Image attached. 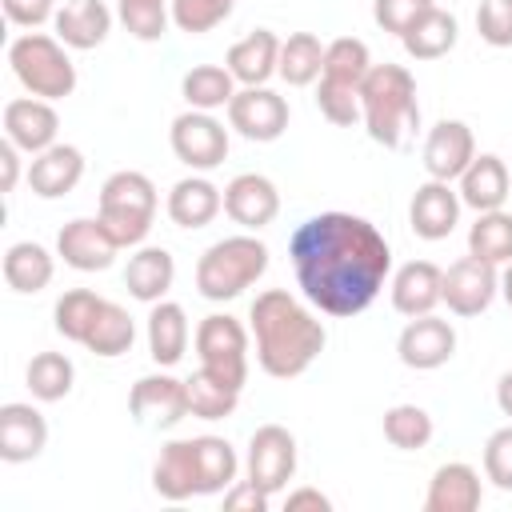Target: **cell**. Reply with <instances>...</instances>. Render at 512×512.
Returning a JSON list of instances; mask_svg holds the SVG:
<instances>
[{
	"label": "cell",
	"instance_id": "cell-50",
	"mask_svg": "<svg viewBox=\"0 0 512 512\" xmlns=\"http://www.w3.org/2000/svg\"><path fill=\"white\" fill-rule=\"evenodd\" d=\"M16 184H20V148L4 136L0 140V192L8 196V192H16Z\"/></svg>",
	"mask_w": 512,
	"mask_h": 512
},
{
	"label": "cell",
	"instance_id": "cell-21",
	"mask_svg": "<svg viewBox=\"0 0 512 512\" xmlns=\"http://www.w3.org/2000/svg\"><path fill=\"white\" fill-rule=\"evenodd\" d=\"M28 188H32V196H40V200H60V196H68L80 180H84V152L76 148V144H52V148H44V152H36L32 156V164H28Z\"/></svg>",
	"mask_w": 512,
	"mask_h": 512
},
{
	"label": "cell",
	"instance_id": "cell-3",
	"mask_svg": "<svg viewBox=\"0 0 512 512\" xmlns=\"http://www.w3.org/2000/svg\"><path fill=\"white\" fill-rule=\"evenodd\" d=\"M360 120L364 132L384 148H404L408 136L420 128V100L416 80L404 64H372L360 84Z\"/></svg>",
	"mask_w": 512,
	"mask_h": 512
},
{
	"label": "cell",
	"instance_id": "cell-32",
	"mask_svg": "<svg viewBox=\"0 0 512 512\" xmlns=\"http://www.w3.org/2000/svg\"><path fill=\"white\" fill-rule=\"evenodd\" d=\"M196 472H200V496H224L240 476V456L224 436H192Z\"/></svg>",
	"mask_w": 512,
	"mask_h": 512
},
{
	"label": "cell",
	"instance_id": "cell-42",
	"mask_svg": "<svg viewBox=\"0 0 512 512\" xmlns=\"http://www.w3.org/2000/svg\"><path fill=\"white\" fill-rule=\"evenodd\" d=\"M116 16L128 28V36L152 44L168 32L172 24V4L168 0H116Z\"/></svg>",
	"mask_w": 512,
	"mask_h": 512
},
{
	"label": "cell",
	"instance_id": "cell-4",
	"mask_svg": "<svg viewBox=\"0 0 512 512\" xmlns=\"http://www.w3.org/2000/svg\"><path fill=\"white\" fill-rule=\"evenodd\" d=\"M268 272V244L256 232L224 236L208 244L196 260V292L212 304L236 300L244 288H252Z\"/></svg>",
	"mask_w": 512,
	"mask_h": 512
},
{
	"label": "cell",
	"instance_id": "cell-51",
	"mask_svg": "<svg viewBox=\"0 0 512 512\" xmlns=\"http://www.w3.org/2000/svg\"><path fill=\"white\" fill-rule=\"evenodd\" d=\"M284 504H288V512H296V508H320V512H328L332 508V500L320 488H296V492L284 496Z\"/></svg>",
	"mask_w": 512,
	"mask_h": 512
},
{
	"label": "cell",
	"instance_id": "cell-37",
	"mask_svg": "<svg viewBox=\"0 0 512 512\" xmlns=\"http://www.w3.org/2000/svg\"><path fill=\"white\" fill-rule=\"evenodd\" d=\"M468 252L484 264L504 268L512 260V212L504 208L476 212V224L468 228Z\"/></svg>",
	"mask_w": 512,
	"mask_h": 512
},
{
	"label": "cell",
	"instance_id": "cell-35",
	"mask_svg": "<svg viewBox=\"0 0 512 512\" xmlns=\"http://www.w3.org/2000/svg\"><path fill=\"white\" fill-rule=\"evenodd\" d=\"M180 96L188 100V108H200V112L228 108L236 96V76L220 64H192L180 80Z\"/></svg>",
	"mask_w": 512,
	"mask_h": 512
},
{
	"label": "cell",
	"instance_id": "cell-22",
	"mask_svg": "<svg viewBox=\"0 0 512 512\" xmlns=\"http://www.w3.org/2000/svg\"><path fill=\"white\" fill-rule=\"evenodd\" d=\"M480 500H484L480 472L472 464H464V460H448L428 480L424 512H476Z\"/></svg>",
	"mask_w": 512,
	"mask_h": 512
},
{
	"label": "cell",
	"instance_id": "cell-30",
	"mask_svg": "<svg viewBox=\"0 0 512 512\" xmlns=\"http://www.w3.org/2000/svg\"><path fill=\"white\" fill-rule=\"evenodd\" d=\"M52 276H56V260H52V252L44 244H36V240L8 244V252H4V284L12 292L36 296V292H44L52 284Z\"/></svg>",
	"mask_w": 512,
	"mask_h": 512
},
{
	"label": "cell",
	"instance_id": "cell-18",
	"mask_svg": "<svg viewBox=\"0 0 512 512\" xmlns=\"http://www.w3.org/2000/svg\"><path fill=\"white\" fill-rule=\"evenodd\" d=\"M224 212L232 216V224H240L244 232H260L280 216V192L268 176L260 172H240L228 180L224 188Z\"/></svg>",
	"mask_w": 512,
	"mask_h": 512
},
{
	"label": "cell",
	"instance_id": "cell-14",
	"mask_svg": "<svg viewBox=\"0 0 512 512\" xmlns=\"http://www.w3.org/2000/svg\"><path fill=\"white\" fill-rule=\"evenodd\" d=\"M472 156H476V136L464 120H436L428 128L424 152H420L428 180H448V184L460 180V172L472 164Z\"/></svg>",
	"mask_w": 512,
	"mask_h": 512
},
{
	"label": "cell",
	"instance_id": "cell-26",
	"mask_svg": "<svg viewBox=\"0 0 512 512\" xmlns=\"http://www.w3.org/2000/svg\"><path fill=\"white\" fill-rule=\"evenodd\" d=\"M172 280H176V260H172L168 248L140 244L128 256V264H124V288H128V296L140 300V304H148V308L168 296Z\"/></svg>",
	"mask_w": 512,
	"mask_h": 512
},
{
	"label": "cell",
	"instance_id": "cell-45",
	"mask_svg": "<svg viewBox=\"0 0 512 512\" xmlns=\"http://www.w3.org/2000/svg\"><path fill=\"white\" fill-rule=\"evenodd\" d=\"M476 32L492 48H512V0H480Z\"/></svg>",
	"mask_w": 512,
	"mask_h": 512
},
{
	"label": "cell",
	"instance_id": "cell-28",
	"mask_svg": "<svg viewBox=\"0 0 512 512\" xmlns=\"http://www.w3.org/2000/svg\"><path fill=\"white\" fill-rule=\"evenodd\" d=\"M168 220L176 228H204L224 212V188H216L208 176H184L168 192Z\"/></svg>",
	"mask_w": 512,
	"mask_h": 512
},
{
	"label": "cell",
	"instance_id": "cell-40",
	"mask_svg": "<svg viewBox=\"0 0 512 512\" xmlns=\"http://www.w3.org/2000/svg\"><path fill=\"white\" fill-rule=\"evenodd\" d=\"M100 304H104V296H96L92 288H68V292L56 300V308H52L56 332H60L64 340H72V344H84V336H88V328H92Z\"/></svg>",
	"mask_w": 512,
	"mask_h": 512
},
{
	"label": "cell",
	"instance_id": "cell-25",
	"mask_svg": "<svg viewBox=\"0 0 512 512\" xmlns=\"http://www.w3.org/2000/svg\"><path fill=\"white\" fill-rule=\"evenodd\" d=\"M224 68L236 76L240 88H252V84H268L280 68V36L272 28H256L248 36H240L228 56H224Z\"/></svg>",
	"mask_w": 512,
	"mask_h": 512
},
{
	"label": "cell",
	"instance_id": "cell-6",
	"mask_svg": "<svg viewBox=\"0 0 512 512\" xmlns=\"http://www.w3.org/2000/svg\"><path fill=\"white\" fill-rule=\"evenodd\" d=\"M8 68L20 80L28 96L40 100H64L76 92V64L68 56V44H60L48 32H24L8 44Z\"/></svg>",
	"mask_w": 512,
	"mask_h": 512
},
{
	"label": "cell",
	"instance_id": "cell-36",
	"mask_svg": "<svg viewBox=\"0 0 512 512\" xmlns=\"http://www.w3.org/2000/svg\"><path fill=\"white\" fill-rule=\"evenodd\" d=\"M24 384L32 392V400L40 404H56L72 392L76 384V364L64 356V352H36L24 368Z\"/></svg>",
	"mask_w": 512,
	"mask_h": 512
},
{
	"label": "cell",
	"instance_id": "cell-15",
	"mask_svg": "<svg viewBox=\"0 0 512 512\" xmlns=\"http://www.w3.org/2000/svg\"><path fill=\"white\" fill-rule=\"evenodd\" d=\"M460 192L448 184V180H424L416 192H412V204H408V224L420 240H448L460 224Z\"/></svg>",
	"mask_w": 512,
	"mask_h": 512
},
{
	"label": "cell",
	"instance_id": "cell-13",
	"mask_svg": "<svg viewBox=\"0 0 512 512\" xmlns=\"http://www.w3.org/2000/svg\"><path fill=\"white\" fill-rule=\"evenodd\" d=\"M396 356L404 368H416V372H432V368H444L452 356H456V328L440 316H412L400 336H396Z\"/></svg>",
	"mask_w": 512,
	"mask_h": 512
},
{
	"label": "cell",
	"instance_id": "cell-48",
	"mask_svg": "<svg viewBox=\"0 0 512 512\" xmlns=\"http://www.w3.org/2000/svg\"><path fill=\"white\" fill-rule=\"evenodd\" d=\"M0 8L16 28H40L56 20V0H0Z\"/></svg>",
	"mask_w": 512,
	"mask_h": 512
},
{
	"label": "cell",
	"instance_id": "cell-12",
	"mask_svg": "<svg viewBox=\"0 0 512 512\" xmlns=\"http://www.w3.org/2000/svg\"><path fill=\"white\" fill-rule=\"evenodd\" d=\"M496 292H500V268L476 260L472 252L460 256V260H452L444 268V304H448L452 316H464L468 320V316L488 312V304L496 300Z\"/></svg>",
	"mask_w": 512,
	"mask_h": 512
},
{
	"label": "cell",
	"instance_id": "cell-20",
	"mask_svg": "<svg viewBox=\"0 0 512 512\" xmlns=\"http://www.w3.org/2000/svg\"><path fill=\"white\" fill-rule=\"evenodd\" d=\"M48 448V420L40 408L12 400L0 408V460L4 464H28Z\"/></svg>",
	"mask_w": 512,
	"mask_h": 512
},
{
	"label": "cell",
	"instance_id": "cell-43",
	"mask_svg": "<svg viewBox=\"0 0 512 512\" xmlns=\"http://www.w3.org/2000/svg\"><path fill=\"white\" fill-rule=\"evenodd\" d=\"M172 4V24L188 36H204L216 24H224L236 8V0H168Z\"/></svg>",
	"mask_w": 512,
	"mask_h": 512
},
{
	"label": "cell",
	"instance_id": "cell-38",
	"mask_svg": "<svg viewBox=\"0 0 512 512\" xmlns=\"http://www.w3.org/2000/svg\"><path fill=\"white\" fill-rule=\"evenodd\" d=\"M236 404H240V388H228L224 380H216L204 368H196L188 376V412L196 420H224L236 412Z\"/></svg>",
	"mask_w": 512,
	"mask_h": 512
},
{
	"label": "cell",
	"instance_id": "cell-27",
	"mask_svg": "<svg viewBox=\"0 0 512 512\" xmlns=\"http://www.w3.org/2000/svg\"><path fill=\"white\" fill-rule=\"evenodd\" d=\"M152 492L160 500H172V504L200 496V472H196L192 440H168V444H160V456L152 464Z\"/></svg>",
	"mask_w": 512,
	"mask_h": 512
},
{
	"label": "cell",
	"instance_id": "cell-5",
	"mask_svg": "<svg viewBox=\"0 0 512 512\" xmlns=\"http://www.w3.org/2000/svg\"><path fill=\"white\" fill-rule=\"evenodd\" d=\"M156 204H160L156 184L136 168H120L100 184L96 216H100L104 232L116 240V248H140L152 232Z\"/></svg>",
	"mask_w": 512,
	"mask_h": 512
},
{
	"label": "cell",
	"instance_id": "cell-39",
	"mask_svg": "<svg viewBox=\"0 0 512 512\" xmlns=\"http://www.w3.org/2000/svg\"><path fill=\"white\" fill-rule=\"evenodd\" d=\"M384 440L392 444V448H400V452H416V448H428V440H432V432H436V424H432V416L420 408V404H392L388 412H384Z\"/></svg>",
	"mask_w": 512,
	"mask_h": 512
},
{
	"label": "cell",
	"instance_id": "cell-1",
	"mask_svg": "<svg viewBox=\"0 0 512 512\" xmlns=\"http://www.w3.org/2000/svg\"><path fill=\"white\" fill-rule=\"evenodd\" d=\"M288 260L304 300L340 320L364 312L392 272L384 232L356 212H316L296 224L288 236Z\"/></svg>",
	"mask_w": 512,
	"mask_h": 512
},
{
	"label": "cell",
	"instance_id": "cell-16",
	"mask_svg": "<svg viewBox=\"0 0 512 512\" xmlns=\"http://www.w3.org/2000/svg\"><path fill=\"white\" fill-rule=\"evenodd\" d=\"M116 240L104 232L100 216H76L56 236V256L76 272H104L116 260Z\"/></svg>",
	"mask_w": 512,
	"mask_h": 512
},
{
	"label": "cell",
	"instance_id": "cell-44",
	"mask_svg": "<svg viewBox=\"0 0 512 512\" xmlns=\"http://www.w3.org/2000/svg\"><path fill=\"white\" fill-rule=\"evenodd\" d=\"M316 108H320V116L328 120V124H336V128H352L364 112H360V88H352V84H336V80H324L320 76V84H316Z\"/></svg>",
	"mask_w": 512,
	"mask_h": 512
},
{
	"label": "cell",
	"instance_id": "cell-7",
	"mask_svg": "<svg viewBox=\"0 0 512 512\" xmlns=\"http://www.w3.org/2000/svg\"><path fill=\"white\" fill-rule=\"evenodd\" d=\"M248 328L228 316V312H212L196 324V356H200V368L212 372L216 380H224L228 388H244L248 384Z\"/></svg>",
	"mask_w": 512,
	"mask_h": 512
},
{
	"label": "cell",
	"instance_id": "cell-23",
	"mask_svg": "<svg viewBox=\"0 0 512 512\" xmlns=\"http://www.w3.org/2000/svg\"><path fill=\"white\" fill-rule=\"evenodd\" d=\"M460 188V200L472 208V212H492V208H504V200L512 196V172L508 164L496 156V152H480L472 156V164L460 172L456 180Z\"/></svg>",
	"mask_w": 512,
	"mask_h": 512
},
{
	"label": "cell",
	"instance_id": "cell-8",
	"mask_svg": "<svg viewBox=\"0 0 512 512\" xmlns=\"http://www.w3.org/2000/svg\"><path fill=\"white\" fill-rule=\"evenodd\" d=\"M168 144H172V156L180 164H188L192 172H212L224 164L228 156V128L212 116V112H200V108H188L172 120L168 128Z\"/></svg>",
	"mask_w": 512,
	"mask_h": 512
},
{
	"label": "cell",
	"instance_id": "cell-46",
	"mask_svg": "<svg viewBox=\"0 0 512 512\" xmlns=\"http://www.w3.org/2000/svg\"><path fill=\"white\" fill-rule=\"evenodd\" d=\"M484 476H488L500 492H512V424L496 428V432L484 440Z\"/></svg>",
	"mask_w": 512,
	"mask_h": 512
},
{
	"label": "cell",
	"instance_id": "cell-29",
	"mask_svg": "<svg viewBox=\"0 0 512 512\" xmlns=\"http://www.w3.org/2000/svg\"><path fill=\"white\" fill-rule=\"evenodd\" d=\"M188 312L176 304V300H156L152 312H148V356L160 364V368H172L184 360L188 352Z\"/></svg>",
	"mask_w": 512,
	"mask_h": 512
},
{
	"label": "cell",
	"instance_id": "cell-2",
	"mask_svg": "<svg viewBox=\"0 0 512 512\" xmlns=\"http://www.w3.org/2000/svg\"><path fill=\"white\" fill-rule=\"evenodd\" d=\"M248 332L256 340V364L272 380L304 376L328 344L324 324L284 288H264L248 308Z\"/></svg>",
	"mask_w": 512,
	"mask_h": 512
},
{
	"label": "cell",
	"instance_id": "cell-33",
	"mask_svg": "<svg viewBox=\"0 0 512 512\" xmlns=\"http://www.w3.org/2000/svg\"><path fill=\"white\" fill-rule=\"evenodd\" d=\"M324 48L328 44H320L316 32H292L288 40H280V68H276V76L284 84H292V88L316 84L320 72H324Z\"/></svg>",
	"mask_w": 512,
	"mask_h": 512
},
{
	"label": "cell",
	"instance_id": "cell-41",
	"mask_svg": "<svg viewBox=\"0 0 512 512\" xmlns=\"http://www.w3.org/2000/svg\"><path fill=\"white\" fill-rule=\"evenodd\" d=\"M372 68V56H368V44L356 40V36H336L328 48H324V80H336V84H352L360 88L364 76Z\"/></svg>",
	"mask_w": 512,
	"mask_h": 512
},
{
	"label": "cell",
	"instance_id": "cell-9",
	"mask_svg": "<svg viewBox=\"0 0 512 512\" xmlns=\"http://www.w3.org/2000/svg\"><path fill=\"white\" fill-rule=\"evenodd\" d=\"M244 476L260 484L268 496L284 492L288 480L296 476V436L284 424H260L248 436V456H244Z\"/></svg>",
	"mask_w": 512,
	"mask_h": 512
},
{
	"label": "cell",
	"instance_id": "cell-10",
	"mask_svg": "<svg viewBox=\"0 0 512 512\" xmlns=\"http://www.w3.org/2000/svg\"><path fill=\"white\" fill-rule=\"evenodd\" d=\"M292 108L280 92H272L268 84H252V88H236L232 104H228V128L240 132L244 140L256 144H272L288 132Z\"/></svg>",
	"mask_w": 512,
	"mask_h": 512
},
{
	"label": "cell",
	"instance_id": "cell-11",
	"mask_svg": "<svg viewBox=\"0 0 512 512\" xmlns=\"http://www.w3.org/2000/svg\"><path fill=\"white\" fill-rule=\"evenodd\" d=\"M128 412L136 424L144 428H176L188 412V380H176L168 372H152V376H140L128 392Z\"/></svg>",
	"mask_w": 512,
	"mask_h": 512
},
{
	"label": "cell",
	"instance_id": "cell-34",
	"mask_svg": "<svg viewBox=\"0 0 512 512\" xmlns=\"http://www.w3.org/2000/svg\"><path fill=\"white\" fill-rule=\"evenodd\" d=\"M132 340H136V320L128 316V308H120L116 300H104L96 320H92V328H88V336H84V348L92 356L116 360V356H124L132 348Z\"/></svg>",
	"mask_w": 512,
	"mask_h": 512
},
{
	"label": "cell",
	"instance_id": "cell-17",
	"mask_svg": "<svg viewBox=\"0 0 512 512\" xmlns=\"http://www.w3.org/2000/svg\"><path fill=\"white\" fill-rule=\"evenodd\" d=\"M56 132H60V116L52 108V100H40V96H16L4 104V136L24 152V156H36L44 148L56 144Z\"/></svg>",
	"mask_w": 512,
	"mask_h": 512
},
{
	"label": "cell",
	"instance_id": "cell-47",
	"mask_svg": "<svg viewBox=\"0 0 512 512\" xmlns=\"http://www.w3.org/2000/svg\"><path fill=\"white\" fill-rule=\"evenodd\" d=\"M432 4H436V0H372V20H376L384 32L404 36L408 24H412L416 16H424Z\"/></svg>",
	"mask_w": 512,
	"mask_h": 512
},
{
	"label": "cell",
	"instance_id": "cell-52",
	"mask_svg": "<svg viewBox=\"0 0 512 512\" xmlns=\"http://www.w3.org/2000/svg\"><path fill=\"white\" fill-rule=\"evenodd\" d=\"M496 408H500V412L512 420V368H508V372L496 380Z\"/></svg>",
	"mask_w": 512,
	"mask_h": 512
},
{
	"label": "cell",
	"instance_id": "cell-31",
	"mask_svg": "<svg viewBox=\"0 0 512 512\" xmlns=\"http://www.w3.org/2000/svg\"><path fill=\"white\" fill-rule=\"evenodd\" d=\"M456 36H460L456 16L432 4L424 16H416L408 24V32L400 36V44H404V52L412 60H440V56H448L456 48Z\"/></svg>",
	"mask_w": 512,
	"mask_h": 512
},
{
	"label": "cell",
	"instance_id": "cell-53",
	"mask_svg": "<svg viewBox=\"0 0 512 512\" xmlns=\"http://www.w3.org/2000/svg\"><path fill=\"white\" fill-rule=\"evenodd\" d=\"M500 296H504V304L512 308V260L500 268Z\"/></svg>",
	"mask_w": 512,
	"mask_h": 512
},
{
	"label": "cell",
	"instance_id": "cell-24",
	"mask_svg": "<svg viewBox=\"0 0 512 512\" xmlns=\"http://www.w3.org/2000/svg\"><path fill=\"white\" fill-rule=\"evenodd\" d=\"M56 40L76 48V52H88V48H100L112 32V8L104 0H64L56 8Z\"/></svg>",
	"mask_w": 512,
	"mask_h": 512
},
{
	"label": "cell",
	"instance_id": "cell-49",
	"mask_svg": "<svg viewBox=\"0 0 512 512\" xmlns=\"http://www.w3.org/2000/svg\"><path fill=\"white\" fill-rule=\"evenodd\" d=\"M268 492L260 488V484H252L248 476L244 480H236L228 492H224V508L228 512H268Z\"/></svg>",
	"mask_w": 512,
	"mask_h": 512
},
{
	"label": "cell",
	"instance_id": "cell-19",
	"mask_svg": "<svg viewBox=\"0 0 512 512\" xmlns=\"http://www.w3.org/2000/svg\"><path fill=\"white\" fill-rule=\"evenodd\" d=\"M388 292L400 316H428L436 304H444V268L432 260H408L396 268Z\"/></svg>",
	"mask_w": 512,
	"mask_h": 512
}]
</instances>
